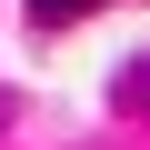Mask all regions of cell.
Wrapping results in <instances>:
<instances>
[{
	"mask_svg": "<svg viewBox=\"0 0 150 150\" xmlns=\"http://www.w3.org/2000/svg\"><path fill=\"white\" fill-rule=\"evenodd\" d=\"M90 10H100V0H30V20H40V30H60V20H90Z\"/></svg>",
	"mask_w": 150,
	"mask_h": 150,
	"instance_id": "cell-1",
	"label": "cell"
},
{
	"mask_svg": "<svg viewBox=\"0 0 150 150\" xmlns=\"http://www.w3.org/2000/svg\"><path fill=\"white\" fill-rule=\"evenodd\" d=\"M110 100H120V110H140V100H150V60H140V70H120V80H110Z\"/></svg>",
	"mask_w": 150,
	"mask_h": 150,
	"instance_id": "cell-2",
	"label": "cell"
}]
</instances>
